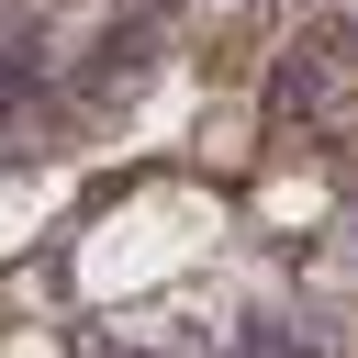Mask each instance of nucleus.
<instances>
[{
    "instance_id": "f257e3e1",
    "label": "nucleus",
    "mask_w": 358,
    "mask_h": 358,
    "mask_svg": "<svg viewBox=\"0 0 358 358\" xmlns=\"http://www.w3.org/2000/svg\"><path fill=\"white\" fill-rule=\"evenodd\" d=\"M347 257H358V224H347Z\"/></svg>"
}]
</instances>
